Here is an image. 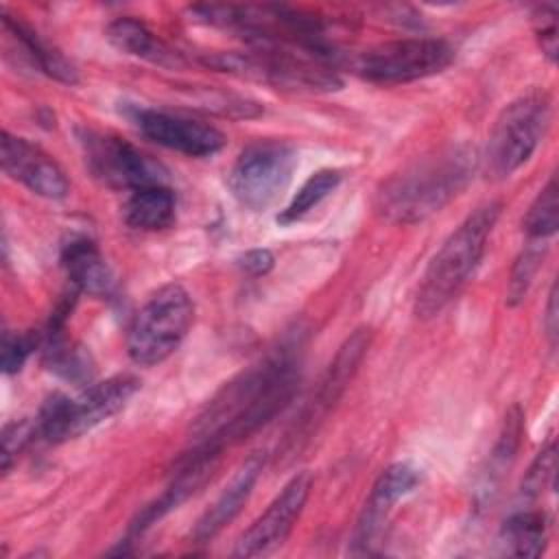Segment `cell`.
Masks as SVG:
<instances>
[{
	"instance_id": "cell-1",
	"label": "cell",
	"mask_w": 559,
	"mask_h": 559,
	"mask_svg": "<svg viewBox=\"0 0 559 559\" xmlns=\"http://www.w3.org/2000/svg\"><path fill=\"white\" fill-rule=\"evenodd\" d=\"M297 345H280L251 365L205 404L192 424V445L214 452L247 439L293 400L299 382Z\"/></svg>"
},
{
	"instance_id": "cell-2",
	"label": "cell",
	"mask_w": 559,
	"mask_h": 559,
	"mask_svg": "<svg viewBox=\"0 0 559 559\" xmlns=\"http://www.w3.org/2000/svg\"><path fill=\"white\" fill-rule=\"evenodd\" d=\"M478 157L465 144L424 155L376 190V212L393 225H415L448 205L474 177Z\"/></svg>"
},
{
	"instance_id": "cell-3",
	"label": "cell",
	"mask_w": 559,
	"mask_h": 559,
	"mask_svg": "<svg viewBox=\"0 0 559 559\" xmlns=\"http://www.w3.org/2000/svg\"><path fill=\"white\" fill-rule=\"evenodd\" d=\"M500 212V201H487L467 214L465 221L443 240L417 284L415 314L419 319L437 317L461 293L485 253Z\"/></svg>"
},
{
	"instance_id": "cell-4",
	"label": "cell",
	"mask_w": 559,
	"mask_h": 559,
	"mask_svg": "<svg viewBox=\"0 0 559 559\" xmlns=\"http://www.w3.org/2000/svg\"><path fill=\"white\" fill-rule=\"evenodd\" d=\"M138 389L140 380L135 376L118 373L103 382H92L76 397L55 393L39 411L37 435L48 443L76 439L122 411Z\"/></svg>"
},
{
	"instance_id": "cell-5",
	"label": "cell",
	"mask_w": 559,
	"mask_h": 559,
	"mask_svg": "<svg viewBox=\"0 0 559 559\" xmlns=\"http://www.w3.org/2000/svg\"><path fill=\"white\" fill-rule=\"evenodd\" d=\"M194 319V304L190 293L177 284H164L131 319L127 332V352L140 367L164 362L177 352Z\"/></svg>"
},
{
	"instance_id": "cell-6",
	"label": "cell",
	"mask_w": 559,
	"mask_h": 559,
	"mask_svg": "<svg viewBox=\"0 0 559 559\" xmlns=\"http://www.w3.org/2000/svg\"><path fill=\"white\" fill-rule=\"evenodd\" d=\"M550 122V98L542 90H531L511 100L496 118L487 146L485 170L491 179L511 177L537 151Z\"/></svg>"
},
{
	"instance_id": "cell-7",
	"label": "cell",
	"mask_w": 559,
	"mask_h": 559,
	"mask_svg": "<svg viewBox=\"0 0 559 559\" xmlns=\"http://www.w3.org/2000/svg\"><path fill=\"white\" fill-rule=\"evenodd\" d=\"M454 59V48L437 37H404L376 44L352 59L358 76L371 83H411L443 72Z\"/></svg>"
},
{
	"instance_id": "cell-8",
	"label": "cell",
	"mask_w": 559,
	"mask_h": 559,
	"mask_svg": "<svg viewBox=\"0 0 559 559\" xmlns=\"http://www.w3.org/2000/svg\"><path fill=\"white\" fill-rule=\"evenodd\" d=\"M295 166L297 151L293 144L282 140H258L236 157L227 186L242 207L262 212L288 188Z\"/></svg>"
},
{
	"instance_id": "cell-9",
	"label": "cell",
	"mask_w": 559,
	"mask_h": 559,
	"mask_svg": "<svg viewBox=\"0 0 559 559\" xmlns=\"http://www.w3.org/2000/svg\"><path fill=\"white\" fill-rule=\"evenodd\" d=\"M79 142L90 173L107 188L133 192L166 179V168L159 162L120 135L83 129Z\"/></svg>"
},
{
	"instance_id": "cell-10",
	"label": "cell",
	"mask_w": 559,
	"mask_h": 559,
	"mask_svg": "<svg viewBox=\"0 0 559 559\" xmlns=\"http://www.w3.org/2000/svg\"><path fill=\"white\" fill-rule=\"evenodd\" d=\"M371 328H358L343 341L334 360L328 365V371L323 373L314 395L308 400L297 424L286 435V441L282 445L284 454H293L295 450H299L304 441L310 439L312 430L319 428V424L330 415L334 404L343 397L371 345Z\"/></svg>"
},
{
	"instance_id": "cell-11",
	"label": "cell",
	"mask_w": 559,
	"mask_h": 559,
	"mask_svg": "<svg viewBox=\"0 0 559 559\" xmlns=\"http://www.w3.org/2000/svg\"><path fill=\"white\" fill-rule=\"evenodd\" d=\"M312 474L308 469L297 472L282 491L271 500L266 511L238 537L234 546L236 557H264L275 552L295 528L310 489H312Z\"/></svg>"
},
{
	"instance_id": "cell-12",
	"label": "cell",
	"mask_w": 559,
	"mask_h": 559,
	"mask_svg": "<svg viewBox=\"0 0 559 559\" xmlns=\"http://www.w3.org/2000/svg\"><path fill=\"white\" fill-rule=\"evenodd\" d=\"M133 122L148 140L188 157H210L225 146V133L221 129L181 114L135 107Z\"/></svg>"
},
{
	"instance_id": "cell-13",
	"label": "cell",
	"mask_w": 559,
	"mask_h": 559,
	"mask_svg": "<svg viewBox=\"0 0 559 559\" xmlns=\"http://www.w3.org/2000/svg\"><path fill=\"white\" fill-rule=\"evenodd\" d=\"M0 162L11 179L20 181L37 197L59 201L70 192V181L63 168L41 146L26 138L2 131Z\"/></svg>"
},
{
	"instance_id": "cell-14",
	"label": "cell",
	"mask_w": 559,
	"mask_h": 559,
	"mask_svg": "<svg viewBox=\"0 0 559 559\" xmlns=\"http://www.w3.org/2000/svg\"><path fill=\"white\" fill-rule=\"evenodd\" d=\"M419 480H421L419 469L415 465L402 463V461L393 463L380 472V476L376 478L371 493L362 507L358 524H356V533H354L356 552H369V546L382 531L393 507L404 496H408L419 485Z\"/></svg>"
},
{
	"instance_id": "cell-15",
	"label": "cell",
	"mask_w": 559,
	"mask_h": 559,
	"mask_svg": "<svg viewBox=\"0 0 559 559\" xmlns=\"http://www.w3.org/2000/svg\"><path fill=\"white\" fill-rule=\"evenodd\" d=\"M262 469H264V452H253L240 463V467L236 469L231 480L225 485V489L197 520V526L192 531V539L197 544L212 542L227 524H231V520L240 513V509L249 500Z\"/></svg>"
},
{
	"instance_id": "cell-16",
	"label": "cell",
	"mask_w": 559,
	"mask_h": 559,
	"mask_svg": "<svg viewBox=\"0 0 559 559\" xmlns=\"http://www.w3.org/2000/svg\"><path fill=\"white\" fill-rule=\"evenodd\" d=\"M61 264L79 293L111 295L116 280L96 242L87 236H70L61 247Z\"/></svg>"
},
{
	"instance_id": "cell-17",
	"label": "cell",
	"mask_w": 559,
	"mask_h": 559,
	"mask_svg": "<svg viewBox=\"0 0 559 559\" xmlns=\"http://www.w3.org/2000/svg\"><path fill=\"white\" fill-rule=\"evenodd\" d=\"M105 37L114 48H118L124 55L170 68L183 63L177 50L164 44L142 20H135L131 15L111 20L105 28Z\"/></svg>"
},
{
	"instance_id": "cell-18",
	"label": "cell",
	"mask_w": 559,
	"mask_h": 559,
	"mask_svg": "<svg viewBox=\"0 0 559 559\" xmlns=\"http://www.w3.org/2000/svg\"><path fill=\"white\" fill-rule=\"evenodd\" d=\"M2 26L4 31L11 33V37L26 50V55L31 57V61L50 79L66 83V85H74L79 83V72L74 68V63L52 44H48L35 28H31L28 24H24L22 20L9 15L2 9Z\"/></svg>"
},
{
	"instance_id": "cell-19",
	"label": "cell",
	"mask_w": 559,
	"mask_h": 559,
	"mask_svg": "<svg viewBox=\"0 0 559 559\" xmlns=\"http://www.w3.org/2000/svg\"><path fill=\"white\" fill-rule=\"evenodd\" d=\"M175 194L166 183L133 190L122 205V218L129 227L142 231L166 229L175 223Z\"/></svg>"
},
{
	"instance_id": "cell-20",
	"label": "cell",
	"mask_w": 559,
	"mask_h": 559,
	"mask_svg": "<svg viewBox=\"0 0 559 559\" xmlns=\"http://www.w3.org/2000/svg\"><path fill=\"white\" fill-rule=\"evenodd\" d=\"M44 365L48 371L76 386H90L94 378V360L90 352L63 336V328L46 330L44 341Z\"/></svg>"
},
{
	"instance_id": "cell-21",
	"label": "cell",
	"mask_w": 559,
	"mask_h": 559,
	"mask_svg": "<svg viewBox=\"0 0 559 559\" xmlns=\"http://www.w3.org/2000/svg\"><path fill=\"white\" fill-rule=\"evenodd\" d=\"M500 537L509 555L539 557L548 544V520L542 511H518L502 524Z\"/></svg>"
},
{
	"instance_id": "cell-22",
	"label": "cell",
	"mask_w": 559,
	"mask_h": 559,
	"mask_svg": "<svg viewBox=\"0 0 559 559\" xmlns=\"http://www.w3.org/2000/svg\"><path fill=\"white\" fill-rule=\"evenodd\" d=\"M343 179V173L338 168H321L312 173L301 188L295 192L290 203L277 214L280 225H293L301 221L306 214H310L328 194H332Z\"/></svg>"
},
{
	"instance_id": "cell-23",
	"label": "cell",
	"mask_w": 559,
	"mask_h": 559,
	"mask_svg": "<svg viewBox=\"0 0 559 559\" xmlns=\"http://www.w3.org/2000/svg\"><path fill=\"white\" fill-rule=\"evenodd\" d=\"M559 227V199H557V175H550L546 186L537 192L524 216V231L531 240H546L557 234Z\"/></svg>"
},
{
	"instance_id": "cell-24",
	"label": "cell",
	"mask_w": 559,
	"mask_h": 559,
	"mask_svg": "<svg viewBox=\"0 0 559 559\" xmlns=\"http://www.w3.org/2000/svg\"><path fill=\"white\" fill-rule=\"evenodd\" d=\"M533 33L539 44L542 55L555 63L557 61V7L552 2L537 4L531 13Z\"/></svg>"
},
{
	"instance_id": "cell-25",
	"label": "cell",
	"mask_w": 559,
	"mask_h": 559,
	"mask_svg": "<svg viewBox=\"0 0 559 559\" xmlns=\"http://www.w3.org/2000/svg\"><path fill=\"white\" fill-rule=\"evenodd\" d=\"M539 262H542V249L537 247H528L526 251L520 253L515 266H513V275H511V284H509V297L507 301L511 306L520 304L535 277V271L539 269Z\"/></svg>"
},
{
	"instance_id": "cell-26",
	"label": "cell",
	"mask_w": 559,
	"mask_h": 559,
	"mask_svg": "<svg viewBox=\"0 0 559 559\" xmlns=\"http://www.w3.org/2000/svg\"><path fill=\"white\" fill-rule=\"evenodd\" d=\"M39 336L37 334H2V371L17 373L31 352L35 349Z\"/></svg>"
},
{
	"instance_id": "cell-27",
	"label": "cell",
	"mask_w": 559,
	"mask_h": 559,
	"mask_svg": "<svg viewBox=\"0 0 559 559\" xmlns=\"http://www.w3.org/2000/svg\"><path fill=\"white\" fill-rule=\"evenodd\" d=\"M37 435V424L22 419L7 424L2 430V469L9 472L13 459L31 443V439Z\"/></svg>"
},
{
	"instance_id": "cell-28",
	"label": "cell",
	"mask_w": 559,
	"mask_h": 559,
	"mask_svg": "<svg viewBox=\"0 0 559 559\" xmlns=\"http://www.w3.org/2000/svg\"><path fill=\"white\" fill-rule=\"evenodd\" d=\"M552 474H555V443H548L533 461V465L522 483V493L526 498H537L542 493V489L546 487V483L552 480Z\"/></svg>"
},
{
	"instance_id": "cell-29",
	"label": "cell",
	"mask_w": 559,
	"mask_h": 559,
	"mask_svg": "<svg viewBox=\"0 0 559 559\" xmlns=\"http://www.w3.org/2000/svg\"><path fill=\"white\" fill-rule=\"evenodd\" d=\"M238 262H240V269L247 271L249 275H264L273 269L275 258L269 249H251Z\"/></svg>"
},
{
	"instance_id": "cell-30",
	"label": "cell",
	"mask_w": 559,
	"mask_h": 559,
	"mask_svg": "<svg viewBox=\"0 0 559 559\" xmlns=\"http://www.w3.org/2000/svg\"><path fill=\"white\" fill-rule=\"evenodd\" d=\"M546 334L550 338V345L555 347L557 343V284H552L550 295H548V306H546Z\"/></svg>"
}]
</instances>
